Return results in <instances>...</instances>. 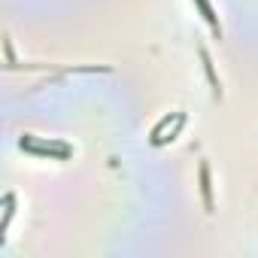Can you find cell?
<instances>
[{"instance_id":"6da1fadb","label":"cell","mask_w":258,"mask_h":258,"mask_svg":"<svg viewBox=\"0 0 258 258\" xmlns=\"http://www.w3.org/2000/svg\"><path fill=\"white\" fill-rule=\"evenodd\" d=\"M198 4H201V10H204V16H207V22L213 25V31L219 34V25H216V19H213V13H210V7H207V0H198Z\"/></svg>"}]
</instances>
